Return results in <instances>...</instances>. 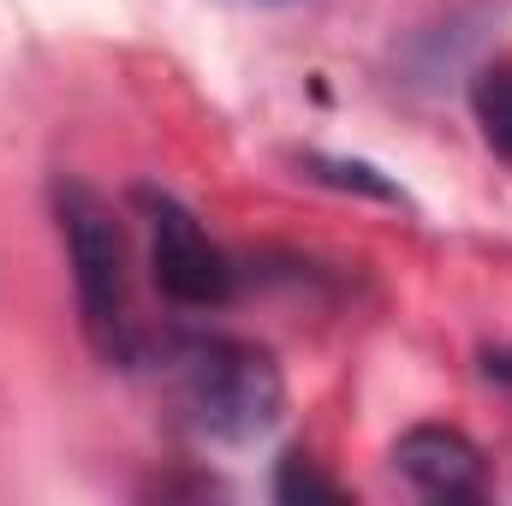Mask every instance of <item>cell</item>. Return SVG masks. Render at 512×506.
I'll use <instances>...</instances> for the list:
<instances>
[{"instance_id": "obj_3", "label": "cell", "mask_w": 512, "mask_h": 506, "mask_svg": "<svg viewBox=\"0 0 512 506\" xmlns=\"http://www.w3.org/2000/svg\"><path fill=\"white\" fill-rule=\"evenodd\" d=\"M143 227H149V274L155 292L179 310H221L239 298V262L221 251L203 221L161 185H137L131 191Z\"/></svg>"}, {"instance_id": "obj_8", "label": "cell", "mask_w": 512, "mask_h": 506, "mask_svg": "<svg viewBox=\"0 0 512 506\" xmlns=\"http://www.w3.org/2000/svg\"><path fill=\"white\" fill-rule=\"evenodd\" d=\"M483 376L501 381V387H512V346H501V352H489V358H483Z\"/></svg>"}, {"instance_id": "obj_5", "label": "cell", "mask_w": 512, "mask_h": 506, "mask_svg": "<svg viewBox=\"0 0 512 506\" xmlns=\"http://www.w3.org/2000/svg\"><path fill=\"white\" fill-rule=\"evenodd\" d=\"M298 167L316 179V185H334V191H352V197H370V203H399L405 209V191L387 179L382 167L370 161H352V155H322V149H304Z\"/></svg>"}, {"instance_id": "obj_6", "label": "cell", "mask_w": 512, "mask_h": 506, "mask_svg": "<svg viewBox=\"0 0 512 506\" xmlns=\"http://www.w3.org/2000/svg\"><path fill=\"white\" fill-rule=\"evenodd\" d=\"M471 114H477L483 143L512 161V60L483 66V72L471 78Z\"/></svg>"}, {"instance_id": "obj_2", "label": "cell", "mask_w": 512, "mask_h": 506, "mask_svg": "<svg viewBox=\"0 0 512 506\" xmlns=\"http://www.w3.org/2000/svg\"><path fill=\"white\" fill-rule=\"evenodd\" d=\"M48 197H54V227H60V245H66V262H72L78 316H84L90 346L108 364H137L143 358V334H137V316H131L120 215L84 179H54Z\"/></svg>"}, {"instance_id": "obj_1", "label": "cell", "mask_w": 512, "mask_h": 506, "mask_svg": "<svg viewBox=\"0 0 512 506\" xmlns=\"http://www.w3.org/2000/svg\"><path fill=\"white\" fill-rule=\"evenodd\" d=\"M161 376L179 423L221 447L262 441L286 411V376L268 346L233 334H173L161 340Z\"/></svg>"}, {"instance_id": "obj_4", "label": "cell", "mask_w": 512, "mask_h": 506, "mask_svg": "<svg viewBox=\"0 0 512 506\" xmlns=\"http://www.w3.org/2000/svg\"><path fill=\"white\" fill-rule=\"evenodd\" d=\"M393 471L429 495V501H483L489 495V465L483 447L453 429V423H417L393 441Z\"/></svg>"}, {"instance_id": "obj_7", "label": "cell", "mask_w": 512, "mask_h": 506, "mask_svg": "<svg viewBox=\"0 0 512 506\" xmlns=\"http://www.w3.org/2000/svg\"><path fill=\"white\" fill-rule=\"evenodd\" d=\"M274 501H346V489L310 453H286L274 465Z\"/></svg>"}]
</instances>
